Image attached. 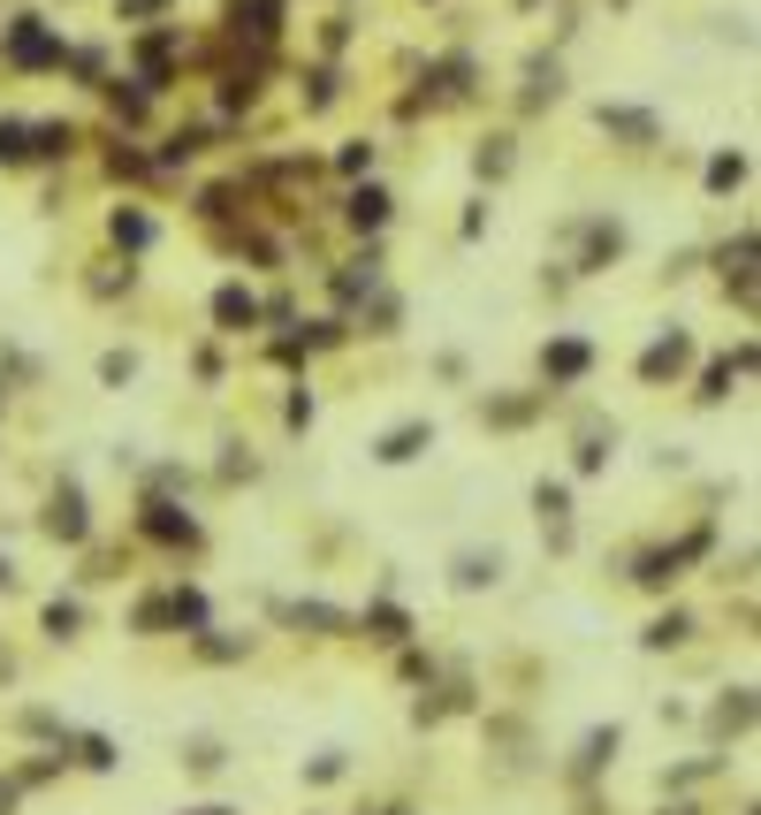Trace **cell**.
Here are the masks:
<instances>
[{"label": "cell", "instance_id": "5b68a950", "mask_svg": "<svg viewBox=\"0 0 761 815\" xmlns=\"http://www.w3.org/2000/svg\"><path fill=\"white\" fill-rule=\"evenodd\" d=\"M685 366H693V335H662V343L639 351V381H670V374H685Z\"/></svg>", "mask_w": 761, "mask_h": 815}, {"label": "cell", "instance_id": "52a82bcc", "mask_svg": "<svg viewBox=\"0 0 761 815\" xmlns=\"http://www.w3.org/2000/svg\"><path fill=\"white\" fill-rule=\"evenodd\" d=\"M587 366H595V351H587L579 335H556V343L541 351V374H549V381H579Z\"/></svg>", "mask_w": 761, "mask_h": 815}, {"label": "cell", "instance_id": "7c38bea8", "mask_svg": "<svg viewBox=\"0 0 761 815\" xmlns=\"http://www.w3.org/2000/svg\"><path fill=\"white\" fill-rule=\"evenodd\" d=\"M214 321L221 328H252L260 321V298H252L244 283H229V290H214Z\"/></svg>", "mask_w": 761, "mask_h": 815}, {"label": "cell", "instance_id": "9a60e30c", "mask_svg": "<svg viewBox=\"0 0 761 815\" xmlns=\"http://www.w3.org/2000/svg\"><path fill=\"white\" fill-rule=\"evenodd\" d=\"M602 130H609V138L647 146V138H655V115H639V107H602Z\"/></svg>", "mask_w": 761, "mask_h": 815}, {"label": "cell", "instance_id": "74e56055", "mask_svg": "<svg viewBox=\"0 0 761 815\" xmlns=\"http://www.w3.org/2000/svg\"><path fill=\"white\" fill-rule=\"evenodd\" d=\"M107 168H115V175H146V153H123V146H115V153H107Z\"/></svg>", "mask_w": 761, "mask_h": 815}, {"label": "cell", "instance_id": "f35d334b", "mask_svg": "<svg viewBox=\"0 0 761 815\" xmlns=\"http://www.w3.org/2000/svg\"><path fill=\"white\" fill-rule=\"evenodd\" d=\"M327 100H335V69H320V77H312V92H304V107H327Z\"/></svg>", "mask_w": 761, "mask_h": 815}, {"label": "cell", "instance_id": "7a4b0ae2", "mask_svg": "<svg viewBox=\"0 0 761 815\" xmlns=\"http://www.w3.org/2000/svg\"><path fill=\"white\" fill-rule=\"evenodd\" d=\"M8 61H15V69H54V61H61V38H54L38 15H15V31H8Z\"/></svg>", "mask_w": 761, "mask_h": 815}, {"label": "cell", "instance_id": "b9f144b4", "mask_svg": "<svg viewBox=\"0 0 761 815\" xmlns=\"http://www.w3.org/2000/svg\"><path fill=\"white\" fill-rule=\"evenodd\" d=\"M8 587H15V564H8V556H0V595H8Z\"/></svg>", "mask_w": 761, "mask_h": 815}, {"label": "cell", "instance_id": "30bf717a", "mask_svg": "<svg viewBox=\"0 0 761 815\" xmlns=\"http://www.w3.org/2000/svg\"><path fill=\"white\" fill-rule=\"evenodd\" d=\"M495 572H503V556H495V549H464V556L450 564V579L464 587V595H472V587H495Z\"/></svg>", "mask_w": 761, "mask_h": 815}, {"label": "cell", "instance_id": "4316f807", "mask_svg": "<svg viewBox=\"0 0 761 815\" xmlns=\"http://www.w3.org/2000/svg\"><path fill=\"white\" fill-rule=\"evenodd\" d=\"M244 648H252V641H229V633H214V625L198 633V655H206V663H237Z\"/></svg>", "mask_w": 761, "mask_h": 815}, {"label": "cell", "instance_id": "cb8c5ba5", "mask_svg": "<svg viewBox=\"0 0 761 815\" xmlns=\"http://www.w3.org/2000/svg\"><path fill=\"white\" fill-rule=\"evenodd\" d=\"M31 161V123H0V168Z\"/></svg>", "mask_w": 761, "mask_h": 815}, {"label": "cell", "instance_id": "8992f818", "mask_svg": "<svg viewBox=\"0 0 761 815\" xmlns=\"http://www.w3.org/2000/svg\"><path fill=\"white\" fill-rule=\"evenodd\" d=\"M419 450H435V427H427V420H404V427H389V435H381V450H373V458H381V466H412Z\"/></svg>", "mask_w": 761, "mask_h": 815}, {"label": "cell", "instance_id": "ee69618b", "mask_svg": "<svg viewBox=\"0 0 761 815\" xmlns=\"http://www.w3.org/2000/svg\"><path fill=\"white\" fill-rule=\"evenodd\" d=\"M191 815H237V808H191Z\"/></svg>", "mask_w": 761, "mask_h": 815}, {"label": "cell", "instance_id": "ac0fdd59", "mask_svg": "<svg viewBox=\"0 0 761 815\" xmlns=\"http://www.w3.org/2000/svg\"><path fill=\"white\" fill-rule=\"evenodd\" d=\"M366 290H381V260H373V252L350 260V267L335 275V298H366Z\"/></svg>", "mask_w": 761, "mask_h": 815}, {"label": "cell", "instance_id": "d4e9b609", "mask_svg": "<svg viewBox=\"0 0 761 815\" xmlns=\"http://www.w3.org/2000/svg\"><path fill=\"white\" fill-rule=\"evenodd\" d=\"M747 183V153H716L708 161V191H739Z\"/></svg>", "mask_w": 761, "mask_h": 815}, {"label": "cell", "instance_id": "277c9868", "mask_svg": "<svg viewBox=\"0 0 761 815\" xmlns=\"http://www.w3.org/2000/svg\"><path fill=\"white\" fill-rule=\"evenodd\" d=\"M716 267H724V283H731V298L754 313V229H739L724 252H716Z\"/></svg>", "mask_w": 761, "mask_h": 815}, {"label": "cell", "instance_id": "2e32d148", "mask_svg": "<svg viewBox=\"0 0 761 815\" xmlns=\"http://www.w3.org/2000/svg\"><path fill=\"white\" fill-rule=\"evenodd\" d=\"M107 237L123 244V252H146L152 244V221L138 214V206H115V221H107Z\"/></svg>", "mask_w": 761, "mask_h": 815}, {"label": "cell", "instance_id": "d6a6232c", "mask_svg": "<svg viewBox=\"0 0 761 815\" xmlns=\"http://www.w3.org/2000/svg\"><path fill=\"white\" fill-rule=\"evenodd\" d=\"M487 420H495V427H526L533 404H526V397H503V404H487Z\"/></svg>", "mask_w": 761, "mask_h": 815}, {"label": "cell", "instance_id": "6da1fadb", "mask_svg": "<svg viewBox=\"0 0 761 815\" xmlns=\"http://www.w3.org/2000/svg\"><path fill=\"white\" fill-rule=\"evenodd\" d=\"M38 526H46L54 541H69V549H77V541L92 533V510H84V489H77V481H61V489L46 495V518H38Z\"/></svg>", "mask_w": 761, "mask_h": 815}, {"label": "cell", "instance_id": "ffe728a7", "mask_svg": "<svg viewBox=\"0 0 761 815\" xmlns=\"http://www.w3.org/2000/svg\"><path fill=\"white\" fill-rule=\"evenodd\" d=\"M350 221H358V229H381V221H389V191H381V183L350 191Z\"/></svg>", "mask_w": 761, "mask_h": 815}, {"label": "cell", "instance_id": "60d3db41", "mask_svg": "<svg viewBox=\"0 0 761 815\" xmlns=\"http://www.w3.org/2000/svg\"><path fill=\"white\" fill-rule=\"evenodd\" d=\"M152 8H168V0H123V15H152Z\"/></svg>", "mask_w": 761, "mask_h": 815}, {"label": "cell", "instance_id": "83f0119b", "mask_svg": "<svg viewBox=\"0 0 761 815\" xmlns=\"http://www.w3.org/2000/svg\"><path fill=\"white\" fill-rule=\"evenodd\" d=\"M77 625H84L77 602H46V633H54V641H77Z\"/></svg>", "mask_w": 761, "mask_h": 815}, {"label": "cell", "instance_id": "d590c367", "mask_svg": "<svg viewBox=\"0 0 761 815\" xmlns=\"http://www.w3.org/2000/svg\"><path fill=\"white\" fill-rule=\"evenodd\" d=\"M335 168H343V175H366V168H373V146H366V138H358V146H343V161H335Z\"/></svg>", "mask_w": 761, "mask_h": 815}, {"label": "cell", "instance_id": "4fadbf2b", "mask_svg": "<svg viewBox=\"0 0 761 815\" xmlns=\"http://www.w3.org/2000/svg\"><path fill=\"white\" fill-rule=\"evenodd\" d=\"M229 15H237V31H252V38H275V31H283V0H237Z\"/></svg>", "mask_w": 761, "mask_h": 815}, {"label": "cell", "instance_id": "484cf974", "mask_svg": "<svg viewBox=\"0 0 761 815\" xmlns=\"http://www.w3.org/2000/svg\"><path fill=\"white\" fill-rule=\"evenodd\" d=\"M107 100H115V115H123V123H146V84H107Z\"/></svg>", "mask_w": 761, "mask_h": 815}, {"label": "cell", "instance_id": "e575fe53", "mask_svg": "<svg viewBox=\"0 0 761 815\" xmlns=\"http://www.w3.org/2000/svg\"><path fill=\"white\" fill-rule=\"evenodd\" d=\"M130 374H138V358H130V351H107V358H100V381H115V389H123Z\"/></svg>", "mask_w": 761, "mask_h": 815}, {"label": "cell", "instance_id": "9c48e42d", "mask_svg": "<svg viewBox=\"0 0 761 815\" xmlns=\"http://www.w3.org/2000/svg\"><path fill=\"white\" fill-rule=\"evenodd\" d=\"M358 625H366V641H381V648H404V641H412V618H404L396 602H373Z\"/></svg>", "mask_w": 761, "mask_h": 815}, {"label": "cell", "instance_id": "f6af8a7d", "mask_svg": "<svg viewBox=\"0 0 761 815\" xmlns=\"http://www.w3.org/2000/svg\"><path fill=\"white\" fill-rule=\"evenodd\" d=\"M670 815H693V808H670Z\"/></svg>", "mask_w": 761, "mask_h": 815}, {"label": "cell", "instance_id": "836d02e7", "mask_svg": "<svg viewBox=\"0 0 761 815\" xmlns=\"http://www.w3.org/2000/svg\"><path fill=\"white\" fill-rule=\"evenodd\" d=\"M183 762H191V770H198V778H214V770H221V762H229V755H221V747H214V739H191V755H183Z\"/></svg>", "mask_w": 761, "mask_h": 815}, {"label": "cell", "instance_id": "ba28073f", "mask_svg": "<svg viewBox=\"0 0 761 815\" xmlns=\"http://www.w3.org/2000/svg\"><path fill=\"white\" fill-rule=\"evenodd\" d=\"M747 724H754V686H731V693L708 709V732H716V739H739Z\"/></svg>", "mask_w": 761, "mask_h": 815}, {"label": "cell", "instance_id": "e0dca14e", "mask_svg": "<svg viewBox=\"0 0 761 815\" xmlns=\"http://www.w3.org/2000/svg\"><path fill=\"white\" fill-rule=\"evenodd\" d=\"M616 252H624V229H616V221H595V229H587V260H579V267L595 275V267H609Z\"/></svg>", "mask_w": 761, "mask_h": 815}, {"label": "cell", "instance_id": "d6986e66", "mask_svg": "<svg viewBox=\"0 0 761 815\" xmlns=\"http://www.w3.org/2000/svg\"><path fill=\"white\" fill-rule=\"evenodd\" d=\"M616 747H624V732L609 724V732H587V747H579V778H595L602 762H616Z\"/></svg>", "mask_w": 761, "mask_h": 815}, {"label": "cell", "instance_id": "f546056e", "mask_svg": "<svg viewBox=\"0 0 761 815\" xmlns=\"http://www.w3.org/2000/svg\"><path fill=\"white\" fill-rule=\"evenodd\" d=\"M480 175H487V183H495V175H510V138H487V146H480Z\"/></svg>", "mask_w": 761, "mask_h": 815}, {"label": "cell", "instance_id": "7bdbcfd3", "mask_svg": "<svg viewBox=\"0 0 761 815\" xmlns=\"http://www.w3.org/2000/svg\"><path fill=\"white\" fill-rule=\"evenodd\" d=\"M8 808H15V785H0V815H8Z\"/></svg>", "mask_w": 761, "mask_h": 815}, {"label": "cell", "instance_id": "44dd1931", "mask_svg": "<svg viewBox=\"0 0 761 815\" xmlns=\"http://www.w3.org/2000/svg\"><path fill=\"white\" fill-rule=\"evenodd\" d=\"M533 510H541V526H564V518H572V489H564V481H541V489H533Z\"/></svg>", "mask_w": 761, "mask_h": 815}, {"label": "cell", "instance_id": "1f68e13d", "mask_svg": "<svg viewBox=\"0 0 761 815\" xmlns=\"http://www.w3.org/2000/svg\"><path fill=\"white\" fill-rule=\"evenodd\" d=\"M77 762H92V770H115V739L84 732V739H77Z\"/></svg>", "mask_w": 761, "mask_h": 815}, {"label": "cell", "instance_id": "603a6c76", "mask_svg": "<svg viewBox=\"0 0 761 815\" xmlns=\"http://www.w3.org/2000/svg\"><path fill=\"white\" fill-rule=\"evenodd\" d=\"M685 633H693V618H685V610H670V618H655V625H647L639 641H647V648H678Z\"/></svg>", "mask_w": 761, "mask_h": 815}, {"label": "cell", "instance_id": "3957f363", "mask_svg": "<svg viewBox=\"0 0 761 815\" xmlns=\"http://www.w3.org/2000/svg\"><path fill=\"white\" fill-rule=\"evenodd\" d=\"M138 526H146L152 541H168V549H198V518H191V510H175V503H160V495L138 510Z\"/></svg>", "mask_w": 761, "mask_h": 815}, {"label": "cell", "instance_id": "8d00e7d4", "mask_svg": "<svg viewBox=\"0 0 761 815\" xmlns=\"http://www.w3.org/2000/svg\"><path fill=\"white\" fill-rule=\"evenodd\" d=\"M304 778H312V785H327V778H343V755H312V762H304Z\"/></svg>", "mask_w": 761, "mask_h": 815}, {"label": "cell", "instance_id": "5bb4252c", "mask_svg": "<svg viewBox=\"0 0 761 815\" xmlns=\"http://www.w3.org/2000/svg\"><path fill=\"white\" fill-rule=\"evenodd\" d=\"M556 92H564V69H556V61H549V54H541V61H533V69H526V92H518V100H526V107H549V100H556Z\"/></svg>", "mask_w": 761, "mask_h": 815}, {"label": "cell", "instance_id": "ab89813d", "mask_svg": "<svg viewBox=\"0 0 761 815\" xmlns=\"http://www.w3.org/2000/svg\"><path fill=\"white\" fill-rule=\"evenodd\" d=\"M168 625V602H138V633H160Z\"/></svg>", "mask_w": 761, "mask_h": 815}, {"label": "cell", "instance_id": "f1b7e54d", "mask_svg": "<svg viewBox=\"0 0 761 815\" xmlns=\"http://www.w3.org/2000/svg\"><path fill=\"white\" fill-rule=\"evenodd\" d=\"M198 146H206V130H175V138L160 146V168H183L191 153H198Z\"/></svg>", "mask_w": 761, "mask_h": 815}, {"label": "cell", "instance_id": "7402d4cb", "mask_svg": "<svg viewBox=\"0 0 761 815\" xmlns=\"http://www.w3.org/2000/svg\"><path fill=\"white\" fill-rule=\"evenodd\" d=\"M69 146H77V130H69V123H38V130H31V161H38V153H46V161H61Z\"/></svg>", "mask_w": 761, "mask_h": 815}, {"label": "cell", "instance_id": "4dcf8cb0", "mask_svg": "<svg viewBox=\"0 0 761 815\" xmlns=\"http://www.w3.org/2000/svg\"><path fill=\"white\" fill-rule=\"evenodd\" d=\"M252 100H260V77H252V69H237V77L221 84V107H252Z\"/></svg>", "mask_w": 761, "mask_h": 815}, {"label": "cell", "instance_id": "8fae6325", "mask_svg": "<svg viewBox=\"0 0 761 815\" xmlns=\"http://www.w3.org/2000/svg\"><path fill=\"white\" fill-rule=\"evenodd\" d=\"M283 618L304 625V633H350V618H343L335 602H283Z\"/></svg>", "mask_w": 761, "mask_h": 815}]
</instances>
